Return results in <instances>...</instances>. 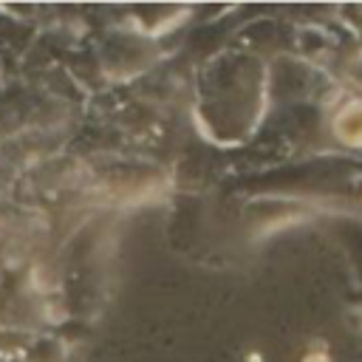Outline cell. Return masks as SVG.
I'll return each mask as SVG.
<instances>
[{
	"mask_svg": "<svg viewBox=\"0 0 362 362\" xmlns=\"http://www.w3.org/2000/svg\"><path fill=\"white\" fill-rule=\"evenodd\" d=\"M331 133L345 147H362V96H351L337 107Z\"/></svg>",
	"mask_w": 362,
	"mask_h": 362,
	"instance_id": "obj_1",
	"label": "cell"
},
{
	"mask_svg": "<svg viewBox=\"0 0 362 362\" xmlns=\"http://www.w3.org/2000/svg\"><path fill=\"white\" fill-rule=\"evenodd\" d=\"M303 362H331V356H328V348L320 342L317 348H311V351L303 356Z\"/></svg>",
	"mask_w": 362,
	"mask_h": 362,
	"instance_id": "obj_2",
	"label": "cell"
},
{
	"mask_svg": "<svg viewBox=\"0 0 362 362\" xmlns=\"http://www.w3.org/2000/svg\"><path fill=\"white\" fill-rule=\"evenodd\" d=\"M359 325H362V311H359Z\"/></svg>",
	"mask_w": 362,
	"mask_h": 362,
	"instance_id": "obj_3",
	"label": "cell"
}]
</instances>
